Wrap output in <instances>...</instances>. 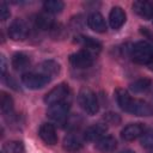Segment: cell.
Returning a JSON list of instances; mask_svg holds the SVG:
<instances>
[{
  "instance_id": "cell-3",
  "label": "cell",
  "mask_w": 153,
  "mask_h": 153,
  "mask_svg": "<svg viewBox=\"0 0 153 153\" xmlns=\"http://www.w3.org/2000/svg\"><path fill=\"white\" fill-rule=\"evenodd\" d=\"M78 103L80 108L88 115H96L99 110V103L93 91L90 88H81L78 94Z\"/></svg>"
},
{
  "instance_id": "cell-22",
  "label": "cell",
  "mask_w": 153,
  "mask_h": 153,
  "mask_svg": "<svg viewBox=\"0 0 153 153\" xmlns=\"http://www.w3.org/2000/svg\"><path fill=\"white\" fill-rule=\"evenodd\" d=\"M24 151V145L20 141H7L2 145L1 152L2 153H22Z\"/></svg>"
},
{
  "instance_id": "cell-20",
  "label": "cell",
  "mask_w": 153,
  "mask_h": 153,
  "mask_svg": "<svg viewBox=\"0 0 153 153\" xmlns=\"http://www.w3.org/2000/svg\"><path fill=\"white\" fill-rule=\"evenodd\" d=\"M152 86V81L151 79H147V78H141V79H137L135 80L134 82L130 84L129 88L130 91H133L134 93H143L146 91H148Z\"/></svg>"
},
{
  "instance_id": "cell-4",
  "label": "cell",
  "mask_w": 153,
  "mask_h": 153,
  "mask_svg": "<svg viewBox=\"0 0 153 153\" xmlns=\"http://www.w3.org/2000/svg\"><path fill=\"white\" fill-rule=\"evenodd\" d=\"M71 91L68 85L66 84H60L57 86H55L54 88H51L44 97V102L48 105H54L57 103H62V102H67V98L69 97Z\"/></svg>"
},
{
  "instance_id": "cell-10",
  "label": "cell",
  "mask_w": 153,
  "mask_h": 153,
  "mask_svg": "<svg viewBox=\"0 0 153 153\" xmlns=\"http://www.w3.org/2000/svg\"><path fill=\"white\" fill-rule=\"evenodd\" d=\"M108 130V127L103 123H96L87 127L84 131V137L87 141H98L102 139Z\"/></svg>"
},
{
  "instance_id": "cell-25",
  "label": "cell",
  "mask_w": 153,
  "mask_h": 153,
  "mask_svg": "<svg viewBox=\"0 0 153 153\" xmlns=\"http://www.w3.org/2000/svg\"><path fill=\"white\" fill-rule=\"evenodd\" d=\"M141 145L147 149H153V129H149L141 135Z\"/></svg>"
},
{
  "instance_id": "cell-27",
  "label": "cell",
  "mask_w": 153,
  "mask_h": 153,
  "mask_svg": "<svg viewBox=\"0 0 153 153\" xmlns=\"http://www.w3.org/2000/svg\"><path fill=\"white\" fill-rule=\"evenodd\" d=\"M10 10H8V6L6 5V2H1L0 4V19L4 22V20H6L8 17H10Z\"/></svg>"
},
{
  "instance_id": "cell-6",
  "label": "cell",
  "mask_w": 153,
  "mask_h": 153,
  "mask_svg": "<svg viewBox=\"0 0 153 153\" xmlns=\"http://www.w3.org/2000/svg\"><path fill=\"white\" fill-rule=\"evenodd\" d=\"M29 35V26L23 19H14L8 27V36L13 41H23Z\"/></svg>"
},
{
  "instance_id": "cell-28",
  "label": "cell",
  "mask_w": 153,
  "mask_h": 153,
  "mask_svg": "<svg viewBox=\"0 0 153 153\" xmlns=\"http://www.w3.org/2000/svg\"><path fill=\"white\" fill-rule=\"evenodd\" d=\"M5 71H6V63H5V57L1 56V74L4 75L5 74Z\"/></svg>"
},
{
  "instance_id": "cell-21",
  "label": "cell",
  "mask_w": 153,
  "mask_h": 153,
  "mask_svg": "<svg viewBox=\"0 0 153 153\" xmlns=\"http://www.w3.org/2000/svg\"><path fill=\"white\" fill-rule=\"evenodd\" d=\"M65 7V4L60 0H48L43 4V8L48 14L60 13Z\"/></svg>"
},
{
  "instance_id": "cell-24",
  "label": "cell",
  "mask_w": 153,
  "mask_h": 153,
  "mask_svg": "<svg viewBox=\"0 0 153 153\" xmlns=\"http://www.w3.org/2000/svg\"><path fill=\"white\" fill-rule=\"evenodd\" d=\"M0 108L1 111L5 115H10L13 110V99L6 93V92H1L0 96Z\"/></svg>"
},
{
  "instance_id": "cell-2",
  "label": "cell",
  "mask_w": 153,
  "mask_h": 153,
  "mask_svg": "<svg viewBox=\"0 0 153 153\" xmlns=\"http://www.w3.org/2000/svg\"><path fill=\"white\" fill-rule=\"evenodd\" d=\"M131 59L139 65H149L153 61V44L146 41L136 42L131 47Z\"/></svg>"
},
{
  "instance_id": "cell-5",
  "label": "cell",
  "mask_w": 153,
  "mask_h": 153,
  "mask_svg": "<svg viewBox=\"0 0 153 153\" xmlns=\"http://www.w3.org/2000/svg\"><path fill=\"white\" fill-rule=\"evenodd\" d=\"M50 81V76L43 73H24L22 76V82L30 90H38L44 87Z\"/></svg>"
},
{
  "instance_id": "cell-12",
  "label": "cell",
  "mask_w": 153,
  "mask_h": 153,
  "mask_svg": "<svg viewBox=\"0 0 153 153\" xmlns=\"http://www.w3.org/2000/svg\"><path fill=\"white\" fill-rule=\"evenodd\" d=\"M87 25L91 30L96 32H105L106 31V23L104 17L99 12H93L87 18Z\"/></svg>"
},
{
  "instance_id": "cell-8",
  "label": "cell",
  "mask_w": 153,
  "mask_h": 153,
  "mask_svg": "<svg viewBox=\"0 0 153 153\" xmlns=\"http://www.w3.org/2000/svg\"><path fill=\"white\" fill-rule=\"evenodd\" d=\"M94 61V55L85 49H81L69 56V62L76 68H87L92 66Z\"/></svg>"
},
{
  "instance_id": "cell-14",
  "label": "cell",
  "mask_w": 153,
  "mask_h": 153,
  "mask_svg": "<svg viewBox=\"0 0 153 153\" xmlns=\"http://www.w3.org/2000/svg\"><path fill=\"white\" fill-rule=\"evenodd\" d=\"M124 22H126L124 11L118 6L112 7L111 11H110V14H109V24H110V26L114 30H117L124 24Z\"/></svg>"
},
{
  "instance_id": "cell-23",
  "label": "cell",
  "mask_w": 153,
  "mask_h": 153,
  "mask_svg": "<svg viewBox=\"0 0 153 153\" xmlns=\"http://www.w3.org/2000/svg\"><path fill=\"white\" fill-rule=\"evenodd\" d=\"M41 69H42L43 74H45L48 76H51V75H55V74L59 73L60 66H59L57 62H55L53 60H49V61H44L41 65Z\"/></svg>"
},
{
  "instance_id": "cell-30",
  "label": "cell",
  "mask_w": 153,
  "mask_h": 153,
  "mask_svg": "<svg viewBox=\"0 0 153 153\" xmlns=\"http://www.w3.org/2000/svg\"><path fill=\"white\" fill-rule=\"evenodd\" d=\"M149 68H151V69H152V71H153V61H152V62H151V63H149Z\"/></svg>"
},
{
  "instance_id": "cell-7",
  "label": "cell",
  "mask_w": 153,
  "mask_h": 153,
  "mask_svg": "<svg viewBox=\"0 0 153 153\" xmlns=\"http://www.w3.org/2000/svg\"><path fill=\"white\" fill-rule=\"evenodd\" d=\"M68 112H69V103L68 102H62V103L50 105L49 109H48L47 115L53 121H55L57 123H63L67 120Z\"/></svg>"
},
{
  "instance_id": "cell-29",
  "label": "cell",
  "mask_w": 153,
  "mask_h": 153,
  "mask_svg": "<svg viewBox=\"0 0 153 153\" xmlns=\"http://www.w3.org/2000/svg\"><path fill=\"white\" fill-rule=\"evenodd\" d=\"M120 153H135V152H133V151H130V149H127V151H122V152H120Z\"/></svg>"
},
{
  "instance_id": "cell-15",
  "label": "cell",
  "mask_w": 153,
  "mask_h": 153,
  "mask_svg": "<svg viewBox=\"0 0 153 153\" xmlns=\"http://www.w3.org/2000/svg\"><path fill=\"white\" fill-rule=\"evenodd\" d=\"M75 41H76L85 50L92 53L93 55H94V54H98V53L100 51V49H102V44H100L98 41L91 38V37H87V36H78Z\"/></svg>"
},
{
  "instance_id": "cell-26",
  "label": "cell",
  "mask_w": 153,
  "mask_h": 153,
  "mask_svg": "<svg viewBox=\"0 0 153 153\" xmlns=\"http://www.w3.org/2000/svg\"><path fill=\"white\" fill-rule=\"evenodd\" d=\"M104 120H105V122L109 123V124H118V123L121 122L120 116H118L117 114H114V112H108V114H105Z\"/></svg>"
},
{
  "instance_id": "cell-18",
  "label": "cell",
  "mask_w": 153,
  "mask_h": 153,
  "mask_svg": "<svg viewBox=\"0 0 153 153\" xmlns=\"http://www.w3.org/2000/svg\"><path fill=\"white\" fill-rule=\"evenodd\" d=\"M30 66V57L24 53H16L12 56V67L16 71H23Z\"/></svg>"
},
{
  "instance_id": "cell-9",
  "label": "cell",
  "mask_w": 153,
  "mask_h": 153,
  "mask_svg": "<svg viewBox=\"0 0 153 153\" xmlns=\"http://www.w3.org/2000/svg\"><path fill=\"white\" fill-rule=\"evenodd\" d=\"M143 133H145V127L141 123H130L122 129L121 136L126 141H133L139 136H141Z\"/></svg>"
},
{
  "instance_id": "cell-17",
  "label": "cell",
  "mask_w": 153,
  "mask_h": 153,
  "mask_svg": "<svg viewBox=\"0 0 153 153\" xmlns=\"http://www.w3.org/2000/svg\"><path fill=\"white\" fill-rule=\"evenodd\" d=\"M63 148L68 152H78L82 148V141L76 135H67L63 139Z\"/></svg>"
},
{
  "instance_id": "cell-13",
  "label": "cell",
  "mask_w": 153,
  "mask_h": 153,
  "mask_svg": "<svg viewBox=\"0 0 153 153\" xmlns=\"http://www.w3.org/2000/svg\"><path fill=\"white\" fill-rule=\"evenodd\" d=\"M133 10L143 19H152L153 18V2L139 0L133 4Z\"/></svg>"
},
{
  "instance_id": "cell-16",
  "label": "cell",
  "mask_w": 153,
  "mask_h": 153,
  "mask_svg": "<svg viewBox=\"0 0 153 153\" xmlns=\"http://www.w3.org/2000/svg\"><path fill=\"white\" fill-rule=\"evenodd\" d=\"M117 146V141L112 136H103L98 141H96V149L100 153H110L115 151Z\"/></svg>"
},
{
  "instance_id": "cell-19",
  "label": "cell",
  "mask_w": 153,
  "mask_h": 153,
  "mask_svg": "<svg viewBox=\"0 0 153 153\" xmlns=\"http://www.w3.org/2000/svg\"><path fill=\"white\" fill-rule=\"evenodd\" d=\"M35 23H36V26L42 30H53L55 26L54 19L49 14H45V13L38 14L35 19Z\"/></svg>"
},
{
  "instance_id": "cell-11",
  "label": "cell",
  "mask_w": 153,
  "mask_h": 153,
  "mask_svg": "<svg viewBox=\"0 0 153 153\" xmlns=\"http://www.w3.org/2000/svg\"><path fill=\"white\" fill-rule=\"evenodd\" d=\"M38 135L39 137L48 145H55L57 142V134H56V129L53 124L50 123H43L39 127L38 130Z\"/></svg>"
},
{
  "instance_id": "cell-1",
  "label": "cell",
  "mask_w": 153,
  "mask_h": 153,
  "mask_svg": "<svg viewBox=\"0 0 153 153\" xmlns=\"http://www.w3.org/2000/svg\"><path fill=\"white\" fill-rule=\"evenodd\" d=\"M116 99L120 105V108L129 114H133L135 116H152L153 115V106L142 100V99H135L129 96L128 92L124 90H117L116 92Z\"/></svg>"
}]
</instances>
